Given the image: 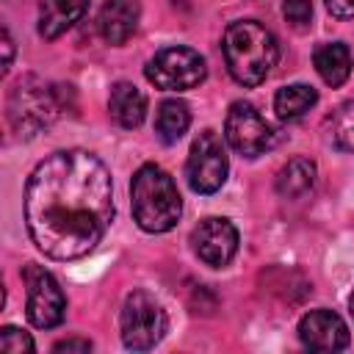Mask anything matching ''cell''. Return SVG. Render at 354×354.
<instances>
[{
  "mask_svg": "<svg viewBox=\"0 0 354 354\" xmlns=\"http://www.w3.org/2000/svg\"><path fill=\"white\" fill-rule=\"evenodd\" d=\"M111 218V171L97 155L58 149L30 171L25 185V224L47 257H86L102 241Z\"/></svg>",
  "mask_w": 354,
  "mask_h": 354,
  "instance_id": "cell-1",
  "label": "cell"
},
{
  "mask_svg": "<svg viewBox=\"0 0 354 354\" xmlns=\"http://www.w3.org/2000/svg\"><path fill=\"white\" fill-rule=\"evenodd\" d=\"M224 61L230 75L241 86H257L268 77L279 58V44L274 33L254 22V19H238L224 30Z\"/></svg>",
  "mask_w": 354,
  "mask_h": 354,
  "instance_id": "cell-2",
  "label": "cell"
},
{
  "mask_svg": "<svg viewBox=\"0 0 354 354\" xmlns=\"http://www.w3.org/2000/svg\"><path fill=\"white\" fill-rule=\"evenodd\" d=\"M133 216L144 232H166L180 221L183 199L169 171L155 163H144L130 183Z\"/></svg>",
  "mask_w": 354,
  "mask_h": 354,
  "instance_id": "cell-3",
  "label": "cell"
},
{
  "mask_svg": "<svg viewBox=\"0 0 354 354\" xmlns=\"http://www.w3.org/2000/svg\"><path fill=\"white\" fill-rule=\"evenodd\" d=\"M58 111H61V102L55 97V88H50L36 75L19 77L8 94V124L22 138H30L47 130L55 122Z\"/></svg>",
  "mask_w": 354,
  "mask_h": 354,
  "instance_id": "cell-4",
  "label": "cell"
},
{
  "mask_svg": "<svg viewBox=\"0 0 354 354\" xmlns=\"http://www.w3.org/2000/svg\"><path fill=\"white\" fill-rule=\"evenodd\" d=\"M119 329H122V343L133 351H147L160 343V337L169 329V318L163 304L147 293V290H133L127 293L119 315Z\"/></svg>",
  "mask_w": 354,
  "mask_h": 354,
  "instance_id": "cell-5",
  "label": "cell"
},
{
  "mask_svg": "<svg viewBox=\"0 0 354 354\" xmlns=\"http://www.w3.org/2000/svg\"><path fill=\"white\" fill-rule=\"evenodd\" d=\"M205 72H207L205 58L191 47H166L155 53L144 66L147 80L163 91L194 88L205 80Z\"/></svg>",
  "mask_w": 354,
  "mask_h": 354,
  "instance_id": "cell-6",
  "label": "cell"
},
{
  "mask_svg": "<svg viewBox=\"0 0 354 354\" xmlns=\"http://www.w3.org/2000/svg\"><path fill=\"white\" fill-rule=\"evenodd\" d=\"M227 171H230V160H227L224 141L218 138L216 130H202L194 138L188 160H185L188 185L196 194H216L224 185Z\"/></svg>",
  "mask_w": 354,
  "mask_h": 354,
  "instance_id": "cell-7",
  "label": "cell"
},
{
  "mask_svg": "<svg viewBox=\"0 0 354 354\" xmlns=\"http://www.w3.org/2000/svg\"><path fill=\"white\" fill-rule=\"evenodd\" d=\"M22 282L28 288V321L36 326V329H53L64 321L66 315V296L61 290V285L55 282V277L36 266V263H28L22 268Z\"/></svg>",
  "mask_w": 354,
  "mask_h": 354,
  "instance_id": "cell-8",
  "label": "cell"
},
{
  "mask_svg": "<svg viewBox=\"0 0 354 354\" xmlns=\"http://www.w3.org/2000/svg\"><path fill=\"white\" fill-rule=\"evenodd\" d=\"M224 138L227 144L243 155V158H257L274 144V130L271 124L260 116V111L252 102H232L224 119Z\"/></svg>",
  "mask_w": 354,
  "mask_h": 354,
  "instance_id": "cell-9",
  "label": "cell"
},
{
  "mask_svg": "<svg viewBox=\"0 0 354 354\" xmlns=\"http://www.w3.org/2000/svg\"><path fill=\"white\" fill-rule=\"evenodd\" d=\"M191 246L205 266L224 268L238 252V230L232 227L230 218L221 216L202 218L191 232Z\"/></svg>",
  "mask_w": 354,
  "mask_h": 354,
  "instance_id": "cell-10",
  "label": "cell"
},
{
  "mask_svg": "<svg viewBox=\"0 0 354 354\" xmlns=\"http://www.w3.org/2000/svg\"><path fill=\"white\" fill-rule=\"evenodd\" d=\"M299 340L310 351H340L348 346V326L332 310H310L299 321Z\"/></svg>",
  "mask_w": 354,
  "mask_h": 354,
  "instance_id": "cell-11",
  "label": "cell"
},
{
  "mask_svg": "<svg viewBox=\"0 0 354 354\" xmlns=\"http://www.w3.org/2000/svg\"><path fill=\"white\" fill-rule=\"evenodd\" d=\"M138 17H141L138 0H108L97 17L100 36L108 44H124L136 30Z\"/></svg>",
  "mask_w": 354,
  "mask_h": 354,
  "instance_id": "cell-12",
  "label": "cell"
},
{
  "mask_svg": "<svg viewBox=\"0 0 354 354\" xmlns=\"http://www.w3.org/2000/svg\"><path fill=\"white\" fill-rule=\"evenodd\" d=\"M108 111H111V119L124 127V130H133L144 122L147 116V97L138 86L127 83V80H119L111 86V97H108Z\"/></svg>",
  "mask_w": 354,
  "mask_h": 354,
  "instance_id": "cell-13",
  "label": "cell"
},
{
  "mask_svg": "<svg viewBox=\"0 0 354 354\" xmlns=\"http://www.w3.org/2000/svg\"><path fill=\"white\" fill-rule=\"evenodd\" d=\"M86 8H88V0H41L39 33L44 39H58L86 14Z\"/></svg>",
  "mask_w": 354,
  "mask_h": 354,
  "instance_id": "cell-14",
  "label": "cell"
},
{
  "mask_svg": "<svg viewBox=\"0 0 354 354\" xmlns=\"http://www.w3.org/2000/svg\"><path fill=\"white\" fill-rule=\"evenodd\" d=\"M313 64L326 86H332V88L343 86L351 75V50L343 41H326V44L315 47Z\"/></svg>",
  "mask_w": 354,
  "mask_h": 354,
  "instance_id": "cell-15",
  "label": "cell"
},
{
  "mask_svg": "<svg viewBox=\"0 0 354 354\" xmlns=\"http://www.w3.org/2000/svg\"><path fill=\"white\" fill-rule=\"evenodd\" d=\"M315 185V163L310 158L288 160L277 174V194L282 199H301Z\"/></svg>",
  "mask_w": 354,
  "mask_h": 354,
  "instance_id": "cell-16",
  "label": "cell"
},
{
  "mask_svg": "<svg viewBox=\"0 0 354 354\" xmlns=\"http://www.w3.org/2000/svg\"><path fill=\"white\" fill-rule=\"evenodd\" d=\"M318 102V91L307 83H290L277 91L274 97V111L282 122H296L301 119L313 105Z\"/></svg>",
  "mask_w": 354,
  "mask_h": 354,
  "instance_id": "cell-17",
  "label": "cell"
},
{
  "mask_svg": "<svg viewBox=\"0 0 354 354\" xmlns=\"http://www.w3.org/2000/svg\"><path fill=\"white\" fill-rule=\"evenodd\" d=\"M191 124V111L183 100H163L155 113V133L163 144H177Z\"/></svg>",
  "mask_w": 354,
  "mask_h": 354,
  "instance_id": "cell-18",
  "label": "cell"
},
{
  "mask_svg": "<svg viewBox=\"0 0 354 354\" xmlns=\"http://www.w3.org/2000/svg\"><path fill=\"white\" fill-rule=\"evenodd\" d=\"M329 133L337 149L354 152V100H346L343 105L335 108L329 119Z\"/></svg>",
  "mask_w": 354,
  "mask_h": 354,
  "instance_id": "cell-19",
  "label": "cell"
},
{
  "mask_svg": "<svg viewBox=\"0 0 354 354\" xmlns=\"http://www.w3.org/2000/svg\"><path fill=\"white\" fill-rule=\"evenodd\" d=\"M33 337L17 326H3L0 329V351L6 354H22V351H33Z\"/></svg>",
  "mask_w": 354,
  "mask_h": 354,
  "instance_id": "cell-20",
  "label": "cell"
},
{
  "mask_svg": "<svg viewBox=\"0 0 354 354\" xmlns=\"http://www.w3.org/2000/svg\"><path fill=\"white\" fill-rule=\"evenodd\" d=\"M282 11H285V19L293 22L296 28H307V22L313 19V3L310 0H285Z\"/></svg>",
  "mask_w": 354,
  "mask_h": 354,
  "instance_id": "cell-21",
  "label": "cell"
},
{
  "mask_svg": "<svg viewBox=\"0 0 354 354\" xmlns=\"http://www.w3.org/2000/svg\"><path fill=\"white\" fill-rule=\"evenodd\" d=\"M326 8L337 19H351L354 17V0H326Z\"/></svg>",
  "mask_w": 354,
  "mask_h": 354,
  "instance_id": "cell-22",
  "label": "cell"
},
{
  "mask_svg": "<svg viewBox=\"0 0 354 354\" xmlns=\"http://www.w3.org/2000/svg\"><path fill=\"white\" fill-rule=\"evenodd\" d=\"M53 351H91V343L83 337H66V340H58Z\"/></svg>",
  "mask_w": 354,
  "mask_h": 354,
  "instance_id": "cell-23",
  "label": "cell"
},
{
  "mask_svg": "<svg viewBox=\"0 0 354 354\" xmlns=\"http://www.w3.org/2000/svg\"><path fill=\"white\" fill-rule=\"evenodd\" d=\"M3 50H6V58H3V72L11 66V55H14V41L8 36V28H3Z\"/></svg>",
  "mask_w": 354,
  "mask_h": 354,
  "instance_id": "cell-24",
  "label": "cell"
},
{
  "mask_svg": "<svg viewBox=\"0 0 354 354\" xmlns=\"http://www.w3.org/2000/svg\"><path fill=\"white\" fill-rule=\"evenodd\" d=\"M348 307H351V315H354V293H351V299H348Z\"/></svg>",
  "mask_w": 354,
  "mask_h": 354,
  "instance_id": "cell-25",
  "label": "cell"
}]
</instances>
